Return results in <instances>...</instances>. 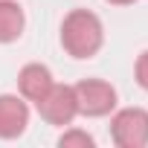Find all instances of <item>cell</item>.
I'll list each match as a JSON object with an SVG mask.
<instances>
[{
    "mask_svg": "<svg viewBox=\"0 0 148 148\" xmlns=\"http://www.w3.org/2000/svg\"><path fill=\"white\" fill-rule=\"evenodd\" d=\"M134 79H136V84L148 93V49H142L139 58H136V64H134Z\"/></svg>",
    "mask_w": 148,
    "mask_h": 148,
    "instance_id": "obj_9",
    "label": "cell"
},
{
    "mask_svg": "<svg viewBox=\"0 0 148 148\" xmlns=\"http://www.w3.org/2000/svg\"><path fill=\"white\" fill-rule=\"evenodd\" d=\"M58 145H61V148H93L96 139H93L87 131H82V128H67V131L58 136Z\"/></svg>",
    "mask_w": 148,
    "mask_h": 148,
    "instance_id": "obj_8",
    "label": "cell"
},
{
    "mask_svg": "<svg viewBox=\"0 0 148 148\" xmlns=\"http://www.w3.org/2000/svg\"><path fill=\"white\" fill-rule=\"evenodd\" d=\"M110 139L119 148H145L148 145V110L122 108L110 116Z\"/></svg>",
    "mask_w": 148,
    "mask_h": 148,
    "instance_id": "obj_4",
    "label": "cell"
},
{
    "mask_svg": "<svg viewBox=\"0 0 148 148\" xmlns=\"http://www.w3.org/2000/svg\"><path fill=\"white\" fill-rule=\"evenodd\" d=\"M61 47L70 58L87 61L105 47V23L90 9H73L61 21Z\"/></svg>",
    "mask_w": 148,
    "mask_h": 148,
    "instance_id": "obj_1",
    "label": "cell"
},
{
    "mask_svg": "<svg viewBox=\"0 0 148 148\" xmlns=\"http://www.w3.org/2000/svg\"><path fill=\"white\" fill-rule=\"evenodd\" d=\"M55 84V79H52V70L47 67V64H38V61H32V64H23L21 67V73H18V93L26 99V102H38L41 96H47V90Z\"/></svg>",
    "mask_w": 148,
    "mask_h": 148,
    "instance_id": "obj_6",
    "label": "cell"
},
{
    "mask_svg": "<svg viewBox=\"0 0 148 148\" xmlns=\"http://www.w3.org/2000/svg\"><path fill=\"white\" fill-rule=\"evenodd\" d=\"M41 119L47 125H55V128H64V125H73V119L79 116V102H76V87L73 84H52L47 90V96H41L35 102Z\"/></svg>",
    "mask_w": 148,
    "mask_h": 148,
    "instance_id": "obj_3",
    "label": "cell"
},
{
    "mask_svg": "<svg viewBox=\"0 0 148 148\" xmlns=\"http://www.w3.org/2000/svg\"><path fill=\"white\" fill-rule=\"evenodd\" d=\"M29 128V102L21 93H0V139H18Z\"/></svg>",
    "mask_w": 148,
    "mask_h": 148,
    "instance_id": "obj_5",
    "label": "cell"
},
{
    "mask_svg": "<svg viewBox=\"0 0 148 148\" xmlns=\"http://www.w3.org/2000/svg\"><path fill=\"white\" fill-rule=\"evenodd\" d=\"M76 87V102H79V116H87V119H102V116H110L116 110V87L105 79H82Z\"/></svg>",
    "mask_w": 148,
    "mask_h": 148,
    "instance_id": "obj_2",
    "label": "cell"
},
{
    "mask_svg": "<svg viewBox=\"0 0 148 148\" xmlns=\"http://www.w3.org/2000/svg\"><path fill=\"white\" fill-rule=\"evenodd\" d=\"M26 29V15L18 0H0V44H15Z\"/></svg>",
    "mask_w": 148,
    "mask_h": 148,
    "instance_id": "obj_7",
    "label": "cell"
},
{
    "mask_svg": "<svg viewBox=\"0 0 148 148\" xmlns=\"http://www.w3.org/2000/svg\"><path fill=\"white\" fill-rule=\"evenodd\" d=\"M105 3H110V6H131V3H136V0H105Z\"/></svg>",
    "mask_w": 148,
    "mask_h": 148,
    "instance_id": "obj_10",
    "label": "cell"
}]
</instances>
